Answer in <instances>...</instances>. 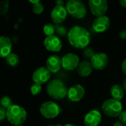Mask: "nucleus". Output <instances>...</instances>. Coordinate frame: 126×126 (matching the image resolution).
I'll list each match as a JSON object with an SVG mask.
<instances>
[{"label": "nucleus", "instance_id": "obj_1", "mask_svg": "<svg viewBox=\"0 0 126 126\" xmlns=\"http://www.w3.org/2000/svg\"><path fill=\"white\" fill-rule=\"evenodd\" d=\"M69 43L75 48L85 49L90 43V33L84 27L75 26L72 27L67 34Z\"/></svg>", "mask_w": 126, "mask_h": 126}, {"label": "nucleus", "instance_id": "obj_2", "mask_svg": "<svg viewBox=\"0 0 126 126\" xmlns=\"http://www.w3.org/2000/svg\"><path fill=\"white\" fill-rule=\"evenodd\" d=\"M68 90L66 84L60 79H53L47 85V92L49 96L57 100H63L67 96Z\"/></svg>", "mask_w": 126, "mask_h": 126}, {"label": "nucleus", "instance_id": "obj_3", "mask_svg": "<svg viewBox=\"0 0 126 126\" xmlns=\"http://www.w3.org/2000/svg\"><path fill=\"white\" fill-rule=\"evenodd\" d=\"M27 117L26 110L18 106L13 105L8 109H7V120L13 126L21 125L25 122Z\"/></svg>", "mask_w": 126, "mask_h": 126}, {"label": "nucleus", "instance_id": "obj_4", "mask_svg": "<svg viewBox=\"0 0 126 126\" xmlns=\"http://www.w3.org/2000/svg\"><path fill=\"white\" fill-rule=\"evenodd\" d=\"M65 7L68 14L73 18L80 19L87 14V7L80 0H70L66 4Z\"/></svg>", "mask_w": 126, "mask_h": 126}, {"label": "nucleus", "instance_id": "obj_5", "mask_svg": "<svg viewBox=\"0 0 126 126\" xmlns=\"http://www.w3.org/2000/svg\"><path fill=\"white\" fill-rule=\"evenodd\" d=\"M102 110L109 117H117L122 113L123 104L120 100L113 98L105 100L102 105Z\"/></svg>", "mask_w": 126, "mask_h": 126}, {"label": "nucleus", "instance_id": "obj_6", "mask_svg": "<svg viewBox=\"0 0 126 126\" xmlns=\"http://www.w3.org/2000/svg\"><path fill=\"white\" fill-rule=\"evenodd\" d=\"M61 108L53 101H47L41 104L40 107L41 114L47 119H54L61 113Z\"/></svg>", "mask_w": 126, "mask_h": 126}, {"label": "nucleus", "instance_id": "obj_7", "mask_svg": "<svg viewBox=\"0 0 126 126\" xmlns=\"http://www.w3.org/2000/svg\"><path fill=\"white\" fill-rule=\"evenodd\" d=\"M89 5L92 13L97 17L105 16L109 7L106 0H89Z\"/></svg>", "mask_w": 126, "mask_h": 126}, {"label": "nucleus", "instance_id": "obj_8", "mask_svg": "<svg viewBox=\"0 0 126 126\" xmlns=\"http://www.w3.org/2000/svg\"><path fill=\"white\" fill-rule=\"evenodd\" d=\"M62 60V67L68 71L75 70L78 69L80 64L79 57L74 53H67L63 56Z\"/></svg>", "mask_w": 126, "mask_h": 126}, {"label": "nucleus", "instance_id": "obj_9", "mask_svg": "<svg viewBox=\"0 0 126 126\" xmlns=\"http://www.w3.org/2000/svg\"><path fill=\"white\" fill-rule=\"evenodd\" d=\"M67 10L64 6H55L50 13L51 20L55 24H61L63 23L67 16Z\"/></svg>", "mask_w": 126, "mask_h": 126}, {"label": "nucleus", "instance_id": "obj_10", "mask_svg": "<svg viewBox=\"0 0 126 126\" xmlns=\"http://www.w3.org/2000/svg\"><path fill=\"white\" fill-rule=\"evenodd\" d=\"M51 77V72L49 70L45 67L41 66L35 69L32 74V80L34 83L38 84H44L47 83Z\"/></svg>", "mask_w": 126, "mask_h": 126}, {"label": "nucleus", "instance_id": "obj_11", "mask_svg": "<svg viewBox=\"0 0 126 126\" xmlns=\"http://www.w3.org/2000/svg\"><path fill=\"white\" fill-rule=\"evenodd\" d=\"M109 61V56L103 52L95 54L90 61L93 68L97 70L104 69L108 66Z\"/></svg>", "mask_w": 126, "mask_h": 126}, {"label": "nucleus", "instance_id": "obj_12", "mask_svg": "<svg viewBox=\"0 0 126 126\" xmlns=\"http://www.w3.org/2000/svg\"><path fill=\"white\" fill-rule=\"evenodd\" d=\"M44 44L45 48L50 52H59L62 48V42L57 35H51L45 38Z\"/></svg>", "mask_w": 126, "mask_h": 126}, {"label": "nucleus", "instance_id": "obj_13", "mask_svg": "<svg viewBox=\"0 0 126 126\" xmlns=\"http://www.w3.org/2000/svg\"><path fill=\"white\" fill-rule=\"evenodd\" d=\"M85 95V89L83 86L76 84L71 86L68 90V98L72 102L80 101Z\"/></svg>", "mask_w": 126, "mask_h": 126}, {"label": "nucleus", "instance_id": "obj_14", "mask_svg": "<svg viewBox=\"0 0 126 126\" xmlns=\"http://www.w3.org/2000/svg\"><path fill=\"white\" fill-rule=\"evenodd\" d=\"M110 23V19L106 16L97 17L92 24V28L96 32H104L109 28Z\"/></svg>", "mask_w": 126, "mask_h": 126}, {"label": "nucleus", "instance_id": "obj_15", "mask_svg": "<svg viewBox=\"0 0 126 126\" xmlns=\"http://www.w3.org/2000/svg\"><path fill=\"white\" fill-rule=\"evenodd\" d=\"M102 120V116L99 111L92 110L89 111L83 120L84 125L86 126H98Z\"/></svg>", "mask_w": 126, "mask_h": 126}, {"label": "nucleus", "instance_id": "obj_16", "mask_svg": "<svg viewBox=\"0 0 126 126\" xmlns=\"http://www.w3.org/2000/svg\"><path fill=\"white\" fill-rule=\"evenodd\" d=\"M46 65V67L49 70L51 73H56L62 66V60L59 56L52 55L47 58Z\"/></svg>", "mask_w": 126, "mask_h": 126}, {"label": "nucleus", "instance_id": "obj_17", "mask_svg": "<svg viewBox=\"0 0 126 126\" xmlns=\"http://www.w3.org/2000/svg\"><path fill=\"white\" fill-rule=\"evenodd\" d=\"M12 41L7 36L0 38V55L1 58H7L12 51Z\"/></svg>", "mask_w": 126, "mask_h": 126}, {"label": "nucleus", "instance_id": "obj_18", "mask_svg": "<svg viewBox=\"0 0 126 126\" xmlns=\"http://www.w3.org/2000/svg\"><path fill=\"white\" fill-rule=\"evenodd\" d=\"M93 66L90 61H83L80 63L77 71L80 76L81 77H88L91 75L93 70Z\"/></svg>", "mask_w": 126, "mask_h": 126}, {"label": "nucleus", "instance_id": "obj_19", "mask_svg": "<svg viewBox=\"0 0 126 126\" xmlns=\"http://www.w3.org/2000/svg\"><path fill=\"white\" fill-rule=\"evenodd\" d=\"M110 94L113 99L117 100H121L124 97V89L120 85H114L110 89Z\"/></svg>", "mask_w": 126, "mask_h": 126}, {"label": "nucleus", "instance_id": "obj_20", "mask_svg": "<svg viewBox=\"0 0 126 126\" xmlns=\"http://www.w3.org/2000/svg\"><path fill=\"white\" fill-rule=\"evenodd\" d=\"M6 62L10 66H17L19 63V57L15 53H11L6 58Z\"/></svg>", "mask_w": 126, "mask_h": 126}, {"label": "nucleus", "instance_id": "obj_21", "mask_svg": "<svg viewBox=\"0 0 126 126\" xmlns=\"http://www.w3.org/2000/svg\"><path fill=\"white\" fill-rule=\"evenodd\" d=\"M43 30L47 37L54 35V33L55 32V26L51 23H47L44 26Z\"/></svg>", "mask_w": 126, "mask_h": 126}, {"label": "nucleus", "instance_id": "obj_22", "mask_svg": "<svg viewBox=\"0 0 126 126\" xmlns=\"http://www.w3.org/2000/svg\"><path fill=\"white\" fill-rule=\"evenodd\" d=\"M0 103H1V107L5 109L6 110L8 109L10 106H12L13 105L12 100L9 97H7V96L2 97L1 99V102Z\"/></svg>", "mask_w": 126, "mask_h": 126}, {"label": "nucleus", "instance_id": "obj_23", "mask_svg": "<svg viewBox=\"0 0 126 126\" xmlns=\"http://www.w3.org/2000/svg\"><path fill=\"white\" fill-rule=\"evenodd\" d=\"M9 10V1L4 0L0 2V13L1 16L7 15Z\"/></svg>", "mask_w": 126, "mask_h": 126}, {"label": "nucleus", "instance_id": "obj_24", "mask_svg": "<svg viewBox=\"0 0 126 126\" xmlns=\"http://www.w3.org/2000/svg\"><path fill=\"white\" fill-rule=\"evenodd\" d=\"M55 32L57 33V35H58L61 37H64L66 35L67 31L66 27H64L61 24H55Z\"/></svg>", "mask_w": 126, "mask_h": 126}, {"label": "nucleus", "instance_id": "obj_25", "mask_svg": "<svg viewBox=\"0 0 126 126\" xmlns=\"http://www.w3.org/2000/svg\"><path fill=\"white\" fill-rule=\"evenodd\" d=\"M44 10V6L41 2H39L36 4L32 5V12L35 14L39 15L41 14Z\"/></svg>", "mask_w": 126, "mask_h": 126}, {"label": "nucleus", "instance_id": "obj_26", "mask_svg": "<svg viewBox=\"0 0 126 126\" xmlns=\"http://www.w3.org/2000/svg\"><path fill=\"white\" fill-rule=\"evenodd\" d=\"M41 89H42L41 85L38 84V83H34L31 86V87H30V92H31L32 94L34 95V96L38 95V94L41 93Z\"/></svg>", "mask_w": 126, "mask_h": 126}, {"label": "nucleus", "instance_id": "obj_27", "mask_svg": "<svg viewBox=\"0 0 126 126\" xmlns=\"http://www.w3.org/2000/svg\"><path fill=\"white\" fill-rule=\"evenodd\" d=\"M83 54L85 55L86 58H92L94 57V55H95L94 54V51L92 49V48H89V47H86L84 49V51H83Z\"/></svg>", "mask_w": 126, "mask_h": 126}, {"label": "nucleus", "instance_id": "obj_28", "mask_svg": "<svg viewBox=\"0 0 126 126\" xmlns=\"http://www.w3.org/2000/svg\"><path fill=\"white\" fill-rule=\"evenodd\" d=\"M7 117V110L2 107H0V120L3 121Z\"/></svg>", "mask_w": 126, "mask_h": 126}, {"label": "nucleus", "instance_id": "obj_29", "mask_svg": "<svg viewBox=\"0 0 126 126\" xmlns=\"http://www.w3.org/2000/svg\"><path fill=\"white\" fill-rule=\"evenodd\" d=\"M119 119L120 122H122L124 124H126V110L122 111V113L119 116Z\"/></svg>", "mask_w": 126, "mask_h": 126}, {"label": "nucleus", "instance_id": "obj_30", "mask_svg": "<svg viewBox=\"0 0 126 126\" xmlns=\"http://www.w3.org/2000/svg\"><path fill=\"white\" fill-rule=\"evenodd\" d=\"M121 68H122V71L126 75V58H125L122 63V65H121Z\"/></svg>", "mask_w": 126, "mask_h": 126}, {"label": "nucleus", "instance_id": "obj_31", "mask_svg": "<svg viewBox=\"0 0 126 126\" xmlns=\"http://www.w3.org/2000/svg\"><path fill=\"white\" fill-rule=\"evenodd\" d=\"M120 37L122 39H126V30H122L120 32Z\"/></svg>", "mask_w": 126, "mask_h": 126}, {"label": "nucleus", "instance_id": "obj_32", "mask_svg": "<svg viewBox=\"0 0 126 126\" xmlns=\"http://www.w3.org/2000/svg\"><path fill=\"white\" fill-rule=\"evenodd\" d=\"M55 4H56V6H63L64 1L63 0H58V1H56Z\"/></svg>", "mask_w": 126, "mask_h": 126}, {"label": "nucleus", "instance_id": "obj_33", "mask_svg": "<svg viewBox=\"0 0 126 126\" xmlns=\"http://www.w3.org/2000/svg\"><path fill=\"white\" fill-rule=\"evenodd\" d=\"M113 126H126V124H124V123H123L122 122H120V121H117V122H116Z\"/></svg>", "mask_w": 126, "mask_h": 126}, {"label": "nucleus", "instance_id": "obj_34", "mask_svg": "<svg viewBox=\"0 0 126 126\" xmlns=\"http://www.w3.org/2000/svg\"><path fill=\"white\" fill-rule=\"evenodd\" d=\"M120 3L121 6H122L123 7L126 8V0H120Z\"/></svg>", "mask_w": 126, "mask_h": 126}, {"label": "nucleus", "instance_id": "obj_35", "mask_svg": "<svg viewBox=\"0 0 126 126\" xmlns=\"http://www.w3.org/2000/svg\"><path fill=\"white\" fill-rule=\"evenodd\" d=\"M29 2L32 3L34 5V4H38V3H39L41 1H40V0H29Z\"/></svg>", "mask_w": 126, "mask_h": 126}, {"label": "nucleus", "instance_id": "obj_36", "mask_svg": "<svg viewBox=\"0 0 126 126\" xmlns=\"http://www.w3.org/2000/svg\"><path fill=\"white\" fill-rule=\"evenodd\" d=\"M123 89L126 91V79L124 80V81H123Z\"/></svg>", "mask_w": 126, "mask_h": 126}, {"label": "nucleus", "instance_id": "obj_37", "mask_svg": "<svg viewBox=\"0 0 126 126\" xmlns=\"http://www.w3.org/2000/svg\"><path fill=\"white\" fill-rule=\"evenodd\" d=\"M76 126L75 124H72V123H67V124H66L65 126Z\"/></svg>", "mask_w": 126, "mask_h": 126}, {"label": "nucleus", "instance_id": "obj_38", "mask_svg": "<svg viewBox=\"0 0 126 126\" xmlns=\"http://www.w3.org/2000/svg\"><path fill=\"white\" fill-rule=\"evenodd\" d=\"M60 126V125H57V126Z\"/></svg>", "mask_w": 126, "mask_h": 126}, {"label": "nucleus", "instance_id": "obj_39", "mask_svg": "<svg viewBox=\"0 0 126 126\" xmlns=\"http://www.w3.org/2000/svg\"><path fill=\"white\" fill-rule=\"evenodd\" d=\"M23 126L22 125H18V126Z\"/></svg>", "mask_w": 126, "mask_h": 126}]
</instances>
